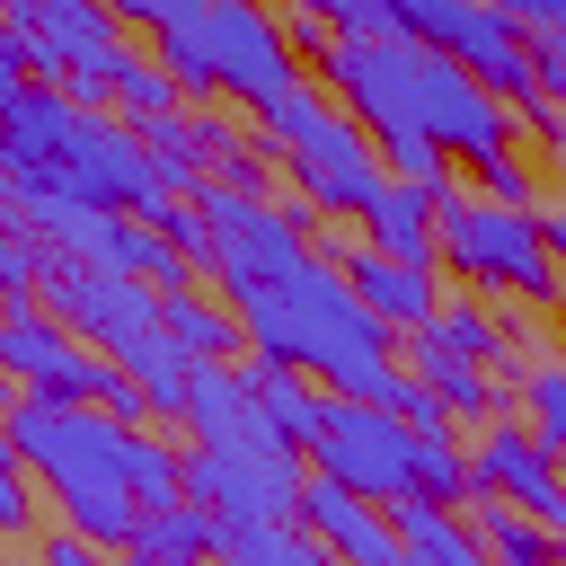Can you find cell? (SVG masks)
<instances>
[{
  "label": "cell",
  "mask_w": 566,
  "mask_h": 566,
  "mask_svg": "<svg viewBox=\"0 0 566 566\" xmlns=\"http://www.w3.org/2000/svg\"><path fill=\"white\" fill-rule=\"evenodd\" d=\"M318 80H327V97L371 133V142H398V133H424V142H442L451 159H504L513 142H522V124H513V106L486 88V80H469L451 53H433V44H407V35H336L327 53H318Z\"/></svg>",
  "instance_id": "cell-1"
},
{
  "label": "cell",
  "mask_w": 566,
  "mask_h": 566,
  "mask_svg": "<svg viewBox=\"0 0 566 566\" xmlns=\"http://www.w3.org/2000/svg\"><path fill=\"white\" fill-rule=\"evenodd\" d=\"M27 203H97V212H150L168 203L142 133L106 106H71L62 88H27L0 115V230Z\"/></svg>",
  "instance_id": "cell-2"
},
{
  "label": "cell",
  "mask_w": 566,
  "mask_h": 566,
  "mask_svg": "<svg viewBox=\"0 0 566 566\" xmlns=\"http://www.w3.org/2000/svg\"><path fill=\"white\" fill-rule=\"evenodd\" d=\"M35 478V495L62 504V531L97 539V548H124L142 531V504H133V478H124V451H133V424H115L106 407H71V398H18L9 424H0Z\"/></svg>",
  "instance_id": "cell-3"
},
{
  "label": "cell",
  "mask_w": 566,
  "mask_h": 566,
  "mask_svg": "<svg viewBox=\"0 0 566 566\" xmlns=\"http://www.w3.org/2000/svg\"><path fill=\"white\" fill-rule=\"evenodd\" d=\"M159 62L186 97H239L248 115H265L274 97L301 88V62H292V35L265 0H203L186 27L159 35Z\"/></svg>",
  "instance_id": "cell-4"
},
{
  "label": "cell",
  "mask_w": 566,
  "mask_h": 566,
  "mask_svg": "<svg viewBox=\"0 0 566 566\" xmlns=\"http://www.w3.org/2000/svg\"><path fill=\"white\" fill-rule=\"evenodd\" d=\"M433 248L442 265L478 292V301H522V310H548L566 283L548 265V239H539V203H486V195H442L433 203Z\"/></svg>",
  "instance_id": "cell-5"
},
{
  "label": "cell",
  "mask_w": 566,
  "mask_h": 566,
  "mask_svg": "<svg viewBox=\"0 0 566 566\" xmlns=\"http://www.w3.org/2000/svg\"><path fill=\"white\" fill-rule=\"evenodd\" d=\"M0 27L27 44L35 88H62L71 106H115L124 27L106 0H0Z\"/></svg>",
  "instance_id": "cell-6"
},
{
  "label": "cell",
  "mask_w": 566,
  "mask_h": 566,
  "mask_svg": "<svg viewBox=\"0 0 566 566\" xmlns=\"http://www.w3.org/2000/svg\"><path fill=\"white\" fill-rule=\"evenodd\" d=\"M389 35L407 44H433L451 53L469 80H486L504 106H522L539 80H531V27H513L495 0H389Z\"/></svg>",
  "instance_id": "cell-7"
},
{
  "label": "cell",
  "mask_w": 566,
  "mask_h": 566,
  "mask_svg": "<svg viewBox=\"0 0 566 566\" xmlns=\"http://www.w3.org/2000/svg\"><path fill=\"white\" fill-rule=\"evenodd\" d=\"M301 451H283V442H256V451H239V442H195L186 451V504H203L230 539L239 531H274V522H292L301 513Z\"/></svg>",
  "instance_id": "cell-8"
},
{
  "label": "cell",
  "mask_w": 566,
  "mask_h": 566,
  "mask_svg": "<svg viewBox=\"0 0 566 566\" xmlns=\"http://www.w3.org/2000/svg\"><path fill=\"white\" fill-rule=\"evenodd\" d=\"M310 478H336L345 495L398 504V495H416V433H407L389 407L327 398V416H318V433H310Z\"/></svg>",
  "instance_id": "cell-9"
},
{
  "label": "cell",
  "mask_w": 566,
  "mask_h": 566,
  "mask_svg": "<svg viewBox=\"0 0 566 566\" xmlns=\"http://www.w3.org/2000/svg\"><path fill=\"white\" fill-rule=\"evenodd\" d=\"M0 371L35 398H71V407H97L115 389V354L80 345L44 301H0Z\"/></svg>",
  "instance_id": "cell-10"
},
{
  "label": "cell",
  "mask_w": 566,
  "mask_h": 566,
  "mask_svg": "<svg viewBox=\"0 0 566 566\" xmlns=\"http://www.w3.org/2000/svg\"><path fill=\"white\" fill-rule=\"evenodd\" d=\"M195 203H203V221H212V256H203V265L221 274V292L256 283V274H283V265H301V256L318 248L310 212H283L274 195H230V186H203Z\"/></svg>",
  "instance_id": "cell-11"
},
{
  "label": "cell",
  "mask_w": 566,
  "mask_h": 566,
  "mask_svg": "<svg viewBox=\"0 0 566 566\" xmlns=\"http://www.w3.org/2000/svg\"><path fill=\"white\" fill-rule=\"evenodd\" d=\"M44 310L80 336V345H97V354H124L133 336H150L159 327V292L142 283V274H115V265H80V256H44Z\"/></svg>",
  "instance_id": "cell-12"
},
{
  "label": "cell",
  "mask_w": 566,
  "mask_h": 566,
  "mask_svg": "<svg viewBox=\"0 0 566 566\" xmlns=\"http://www.w3.org/2000/svg\"><path fill=\"white\" fill-rule=\"evenodd\" d=\"M274 159H283V177H292V195H301L310 212H354V221H363V212H371V195L389 186L380 142H371L345 106H336L310 142H292V150H274Z\"/></svg>",
  "instance_id": "cell-13"
},
{
  "label": "cell",
  "mask_w": 566,
  "mask_h": 566,
  "mask_svg": "<svg viewBox=\"0 0 566 566\" xmlns=\"http://www.w3.org/2000/svg\"><path fill=\"white\" fill-rule=\"evenodd\" d=\"M469 495H504V504H522L531 522L566 531V460H557L531 424H486V433L469 442Z\"/></svg>",
  "instance_id": "cell-14"
},
{
  "label": "cell",
  "mask_w": 566,
  "mask_h": 566,
  "mask_svg": "<svg viewBox=\"0 0 566 566\" xmlns=\"http://www.w3.org/2000/svg\"><path fill=\"white\" fill-rule=\"evenodd\" d=\"M318 256L327 265H345V283H354V301L389 327V336H416V327H433L442 318V283L424 274V265H398V256H380V248H363V239H318Z\"/></svg>",
  "instance_id": "cell-15"
},
{
  "label": "cell",
  "mask_w": 566,
  "mask_h": 566,
  "mask_svg": "<svg viewBox=\"0 0 566 566\" xmlns=\"http://www.w3.org/2000/svg\"><path fill=\"white\" fill-rule=\"evenodd\" d=\"M336 566H407V548H398V531H389V504H371V495H345L336 478H310L301 486V513H292Z\"/></svg>",
  "instance_id": "cell-16"
},
{
  "label": "cell",
  "mask_w": 566,
  "mask_h": 566,
  "mask_svg": "<svg viewBox=\"0 0 566 566\" xmlns=\"http://www.w3.org/2000/svg\"><path fill=\"white\" fill-rule=\"evenodd\" d=\"M195 442H239V451H256V442H283L274 424H265V407H256V389H248V371L239 363H195V389H186V416H177ZM292 451V442H283Z\"/></svg>",
  "instance_id": "cell-17"
},
{
  "label": "cell",
  "mask_w": 566,
  "mask_h": 566,
  "mask_svg": "<svg viewBox=\"0 0 566 566\" xmlns=\"http://www.w3.org/2000/svg\"><path fill=\"white\" fill-rule=\"evenodd\" d=\"M407 371L442 398V416H460V424H486L495 407H504V380H495V363H469V354H451L433 327H416L407 336Z\"/></svg>",
  "instance_id": "cell-18"
},
{
  "label": "cell",
  "mask_w": 566,
  "mask_h": 566,
  "mask_svg": "<svg viewBox=\"0 0 566 566\" xmlns=\"http://www.w3.org/2000/svg\"><path fill=\"white\" fill-rule=\"evenodd\" d=\"M230 548V531L203 513V504H168V513H142V531L115 548L124 566H212Z\"/></svg>",
  "instance_id": "cell-19"
},
{
  "label": "cell",
  "mask_w": 566,
  "mask_h": 566,
  "mask_svg": "<svg viewBox=\"0 0 566 566\" xmlns=\"http://www.w3.org/2000/svg\"><path fill=\"white\" fill-rule=\"evenodd\" d=\"M363 248H380V256H398V265H442V248H433V195H416V186H380L371 195V212H363Z\"/></svg>",
  "instance_id": "cell-20"
},
{
  "label": "cell",
  "mask_w": 566,
  "mask_h": 566,
  "mask_svg": "<svg viewBox=\"0 0 566 566\" xmlns=\"http://www.w3.org/2000/svg\"><path fill=\"white\" fill-rule=\"evenodd\" d=\"M389 531H398V548H407V566H486V548H478V531L451 513V504H424V495H398L389 504Z\"/></svg>",
  "instance_id": "cell-21"
},
{
  "label": "cell",
  "mask_w": 566,
  "mask_h": 566,
  "mask_svg": "<svg viewBox=\"0 0 566 566\" xmlns=\"http://www.w3.org/2000/svg\"><path fill=\"white\" fill-rule=\"evenodd\" d=\"M239 371H248L265 424H274L292 451H310V433H318V416H327V389H318L310 371H292V363H239Z\"/></svg>",
  "instance_id": "cell-22"
},
{
  "label": "cell",
  "mask_w": 566,
  "mask_h": 566,
  "mask_svg": "<svg viewBox=\"0 0 566 566\" xmlns=\"http://www.w3.org/2000/svg\"><path fill=\"white\" fill-rule=\"evenodd\" d=\"M159 327H168L195 363H230V354L248 345V336H239V310H230V301H203L195 283H186V292H159Z\"/></svg>",
  "instance_id": "cell-23"
},
{
  "label": "cell",
  "mask_w": 566,
  "mask_h": 566,
  "mask_svg": "<svg viewBox=\"0 0 566 566\" xmlns=\"http://www.w3.org/2000/svg\"><path fill=\"white\" fill-rule=\"evenodd\" d=\"M469 531H478L486 566H557V531H548V522H531V513H522V504H504V495H478Z\"/></svg>",
  "instance_id": "cell-24"
},
{
  "label": "cell",
  "mask_w": 566,
  "mask_h": 566,
  "mask_svg": "<svg viewBox=\"0 0 566 566\" xmlns=\"http://www.w3.org/2000/svg\"><path fill=\"white\" fill-rule=\"evenodd\" d=\"M133 380H142V398H150V416H186V389H195V354L168 336V327H150V336H133L124 354H115Z\"/></svg>",
  "instance_id": "cell-25"
},
{
  "label": "cell",
  "mask_w": 566,
  "mask_h": 566,
  "mask_svg": "<svg viewBox=\"0 0 566 566\" xmlns=\"http://www.w3.org/2000/svg\"><path fill=\"white\" fill-rule=\"evenodd\" d=\"M142 150H150V168H159V186L168 195H203V177H212V159H203V115H159V124H142Z\"/></svg>",
  "instance_id": "cell-26"
},
{
  "label": "cell",
  "mask_w": 566,
  "mask_h": 566,
  "mask_svg": "<svg viewBox=\"0 0 566 566\" xmlns=\"http://www.w3.org/2000/svg\"><path fill=\"white\" fill-rule=\"evenodd\" d=\"M124 478H133V504H142V513H168V504H186V451H177V442H159V433H142V424H133Z\"/></svg>",
  "instance_id": "cell-27"
},
{
  "label": "cell",
  "mask_w": 566,
  "mask_h": 566,
  "mask_svg": "<svg viewBox=\"0 0 566 566\" xmlns=\"http://www.w3.org/2000/svg\"><path fill=\"white\" fill-rule=\"evenodd\" d=\"M186 106V88L168 80V62H142V53H124V71H115V115L142 133V124H159V115H177Z\"/></svg>",
  "instance_id": "cell-28"
},
{
  "label": "cell",
  "mask_w": 566,
  "mask_h": 566,
  "mask_svg": "<svg viewBox=\"0 0 566 566\" xmlns=\"http://www.w3.org/2000/svg\"><path fill=\"white\" fill-rule=\"evenodd\" d=\"M407 433H416V424H407ZM416 495H424V504H460V495H469V451L451 442V424L416 433Z\"/></svg>",
  "instance_id": "cell-29"
},
{
  "label": "cell",
  "mask_w": 566,
  "mask_h": 566,
  "mask_svg": "<svg viewBox=\"0 0 566 566\" xmlns=\"http://www.w3.org/2000/svg\"><path fill=\"white\" fill-rule=\"evenodd\" d=\"M380 168H389L398 186L433 195V203H442V195H460V186H451V150H442V142H424V133H398V142H380Z\"/></svg>",
  "instance_id": "cell-30"
},
{
  "label": "cell",
  "mask_w": 566,
  "mask_h": 566,
  "mask_svg": "<svg viewBox=\"0 0 566 566\" xmlns=\"http://www.w3.org/2000/svg\"><path fill=\"white\" fill-rule=\"evenodd\" d=\"M221 566H336L310 531H292V522H274V531H239L230 548H221Z\"/></svg>",
  "instance_id": "cell-31"
},
{
  "label": "cell",
  "mask_w": 566,
  "mask_h": 566,
  "mask_svg": "<svg viewBox=\"0 0 566 566\" xmlns=\"http://www.w3.org/2000/svg\"><path fill=\"white\" fill-rule=\"evenodd\" d=\"M327 115H336V97H327V88H310V80H301V88H292V97H274V106H265V115H256V133H265V150H292V142H310V133H318V124H327Z\"/></svg>",
  "instance_id": "cell-32"
},
{
  "label": "cell",
  "mask_w": 566,
  "mask_h": 566,
  "mask_svg": "<svg viewBox=\"0 0 566 566\" xmlns=\"http://www.w3.org/2000/svg\"><path fill=\"white\" fill-rule=\"evenodd\" d=\"M433 336H442L451 354H469V363H495V354H504V336H495V301H442Z\"/></svg>",
  "instance_id": "cell-33"
},
{
  "label": "cell",
  "mask_w": 566,
  "mask_h": 566,
  "mask_svg": "<svg viewBox=\"0 0 566 566\" xmlns=\"http://www.w3.org/2000/svg\"><path fill=\"white\" fill-rule=\"evenodd\" d=\"M469 195H486V203H539V177L522 168V150H504V159L469 168Z\"/></svg>",
  "instance_id": "cell-34"
},
{
  "label": "cell",
  "mask_w": 566,
  "mask_h": 566,
  "mask_svg": "<svg viewBox=\"0 0 566 566\" xmlns=\"http://www.w3.org/2000/svg\"><path fill=\"white\" fill-rule=\"evenodd\" d=\"M27 522H35V478H27L18 442L0 433V539H9V531H27Z\"/></svg>",
  "instance_id": "cell-35"
},
{
  "label": "cell",
  "mask_w": 566,
  "mask_h": 566,
  "mask_svg": "<svg viewBox=\"0 0 566 566\" xmlns=\"http://www.w3.org/2000/svg\"><path fill=\"white\" fill-rule=\"evenodd\" d=\"M513 124H522L539 150H557V159H566V106H557V97H539V88H531V97L513 106Z\"/></svg>",
  "instance_id": "cell-36"
},
{
  "label": "cell",
  "mask_w": 566,
  "mask_h": 566,
  "mask_svg": "<svg viewBox=\"0 0 566 566\" xmlns=\"http://www.w3.org/2000/svg\"><path fill=\"white\" fill-rule=\"evenodd\" d=\"M115 9V27H150V35H168V27H186L203 0H106Z\"/></svg>",
  "instance_id": "cell-37"
},
{
  "label": "cell",
  "mask_w": 566,
  "mask_h": 566,
  "mask_svg": "<svg viewBox=\"0 0 566 566\" xmlns=\"http://www.w3.org/2000/svg\"><path fill=\"white\" fill-rule=\"evenodd\" d=\"M35 557H44V566H124L115 548H97V539H80V531H53Z\"/></svg>",
  "instance_id": "cell-38"
},
{
  "label": "cell",
  "mask_w": 566,
  "mask_h": 566,
  "mask_svg": "<svg viewBox=\"0 0 566 566\" xmlns=\"http://www.w3.org/2000/svg\"><path fill=\"white\" fill-rule=\"evenodd\" d=\"M531 80H539V97L566 106V35H531Z\"/></svg>",
  "instance_id": "cell-39"
},
{
  "label": "cell",
  "mask_w": 566,
  "mask_h": 566,
  "mask_svg": "<svg viewBox=\"0 0 566 566\" xmlns=\"http://www.w3.org/2000/svg\"><path fill=\"white\" fill-rule=\"evenodd\" d=\"M18 97H27V44H18L9 27H0V115H9Z\"/></svg>",
  "instance_id": "cell-40"
},
{
  "label": "cell",
  "mask_w": 566,
  "mask_h": 566,
  "mask_svg": "<svg viewBox=\"0 0 566 566\" xmlns=\"http://www.w3.org/2000/svg\"><path fill=\"white\" fill-rule=\"evenodd\" d=\"M539 239H548V265L566 283V203H539Z\"/></svg>",
  "instance_id": "cell-41"
},
{
  "label": "cell",
  "mask_w": 566,
  "mask_h": 566,
  "mask_svg": "<svg viewBox=\"0 0 566 566\" xmlns=\"http://www.w3.org/2000/svg\"><path fill=\"white\" fill-rule=\"evenodd\" d=\"M18 398H27V389H18L9 371H0V424H9V407H18Z\"/></svg>",
  "instance_id": "cell-42"
},
{
  "label": "cell",
  "mask_w": 566,
  "mask_h": 566,
  "mask_svg": "<svg viewBox=\"0 0 566 566\" xmlns=\"http://www.w3.org/2000/svg\"><path fill=\"white\" fill-rule=\"evenodd\" d=\"M0 566H44V557H0Z\"/></svg>",
  "instance_id": "cell-43"
},
{
  "label": "cell",
  "mask_w": 566,
  "mask_h": 566,
  "mask_svg": "<svg viewBox=\"0 0 566 566\" xmlns=\"http://www.w3.org/2000/svg\"><path fill=\"white\" fill-rule=\"evenodd\" d=\"M557 566H566V531H557Z\"/></svg>",
  "instance_id": "cell-44"
}]
</instances>
